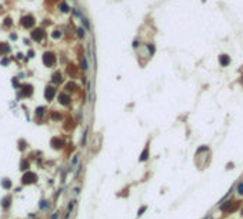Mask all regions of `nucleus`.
<instances>
[{
    "label": "nucleus",
    "mask_w": 243,
    "mask_h": 219,
    "mask_svg": "<svg viewBox=\"0 0 243 219\" xmlns=\"http://www.w3.org/2000/svg\"><path fill=\"white\" fill-rule=\"evenodd\" d=\"M4 25H6V26H10V25H11V20H10V19L7 17V19H6V20H4Z\"/></svg>",
    "instance_id": "obj_29"
},
{
    "label": "nucleus",
    "mask_w": 243,
    "mask_h": 219,
    "mask_svg": "<svg viewBox=\"0 0 243 219\" xmlns=\"http://www.w3.org/2000/svg\"><path fill=\"white\" fill-rule=\"evenodd\" d=\"M77 161H79V155H74V156H73V159H72V165H76Z\"/></svg>",
    "instance_id": "obj_27"
},
{
    "label": "nucleus",
    "mask_w": 243,
    "mask_h": 219,
    "mask_svg": "<svg viewBox=\"0 0 243 219\" xmlns=\"http://www.w3.org/2000/svg\"><path fill=\"white\" fill-rule=\"evenodd\" d=\"M60 36H62V33L59 32V30L53 32V34H52V37H53V39H57V37H60Z\"/></svg>",
    "instance_id": "obj_25"
},
{
    "label": "nucleus",
    "mask_w": 243,
    "mask_h": 219,
    "mask_svg": "<svg viewBox=\"0 0 243 219\" xmlns=\"http://www.w3.org/2000/svg\"><path fill=\"white\" fill-rule=\"evenodd\" d=\"M11 83L15 84L16 88H19V82H17V80H16V79H13V80H11Z\"/></svg>",
    "instance_id": "obj_31"
},
{
    "label": "nucleus",
    "mask_w": 243,
    "mask_h": 219,
    "mask_svg": "<svg viewBox=\"0 0 243 219\" xmlns=\"http://www.w3.org/2000/svg\"><path fill=\"white\" fill-rule=\"evenodd\" d=\"M50 219H59V213H57V212H55V213L52 215V218H50Z\"/></svg>",
    "instance_id": "obj_30"
},
{
    "label": "nucleus",
    "mask_w": 243,
    "mask_h": 219,
    "mask_svg": "<svg viewBox=\"0 0 243 219\" xmlns=\"http://www.w3.org/2000/svg\"><path fill=\"white\" fill-rule=\"evenodd\" d=\"M237 192H239L240 195H243V183H240L239 186H237Z\"/></svg>",
    "instance_id": "obj_28"
},
{
    "label": "nucleus",
    "mask_w": 243,
    "mask_h": 219,
    "mask_svg": "<svg viewBox=\"0 0 243 219\" xmlns=\"http://www.w3.org/2000/svg\"><path fill=\"white\" fill-rule=\"evenodd\" d=\"M50 143H52V146H53L55 149H62L63 148V140L62 139H59V138H53Z\"/></svg>",
    "instance_id": "obj_7"
},
{
    "label": "nucleus",
    "mask_w": 243,
    "mask_h": 219,
    "mask_svg": "<svg viewBox=\"0 0 243 219\" xmlns=\"http://www.w3.org/2000/svg\"><path fill=\"white\" fill-rule=\"evenodd\" d=\"M55 95H56V89L53 88V86H47L46 90H44V98H46L47 100H53Z\"/></svg>",
    "instance_id": "obj_4"
},
{
    "label": "nucleus",
    "mask_w": 243,
    "mask_h": 219,
    "mask_svg": "<svg viewBox=\"0 0 243 219\" xmlns=\"http://www.w3.org/2000/svg\"><path fill=\"white\" fill-rule=\"evenodd\" d=\"M76 89H77V86L73 83V82H69V83L66 84V90H67V92H69V90L73 92V90H76Z\"/></svg>",
    "instance_id": "obj_14"
},
{
    "label": "nucleus",
    "mask_w": 243,
    "mask_h": 219,
    "mask_svg": "<svg viewBox=\"0 0 243 219\" xmlns=\"http://www.w3.org/2000/svg\"><path fill=\"white\" fill-rule=\"evenodd\" d=\"M32 92H33L32 86H30V84H27L26 88H23V96H30V95H32Z\"/></svg>",
    "instance_id": "obj_12"
},
{
    "label": "nucleus",
    "mask_w": 243,
    "mask_h": 219,
    "mask_svg": "<svg viewBox=\"0 0 243 219\" xmlns=\"http://www.w3.org/2000/svg\"><path fill=\"white\" fill-rule=\"evenodd\" d=\"M39 208L42 209V211H46V209H49V202H47V201H40Z\"/></svg>",
    "instance_id": "obj_15"
},
{
    "label": "nucleus",
    "mask_w": 243,
    "mask_h": 219,
    "mask_svg": "<svg viewBox=\"0 0 243 219\" xmlns=\"http://www.w3.org/2000/svg\"><path fill=\"white\" fill-rule=\"evenodd\" d=\"M43 37H44V32H43L42 29H34V30L32 32V39H33V40L40 42Z\"/></svg>",
    "instance_id": "obj_3"
},
{
    "label": "nucleus",
    "mask_w": 243,
    "mask_h": 219,
    "mask_svg": "<svg viewBox=\"0 0 243 219\" xmlns=\"http://www.w3.org/2000/svg\"><path fill=\"white\" fill-rule=\"evenodd\" d=\"M147 157H149V149L146 148V149L143 150V152H142V155H140V161H142V162H145L146 159H147Z\"/></svg>",
    "instance_id": "obj_13"
},
{
    "label": "nucleus",
    "mask_w": 243,
    "mask_h": 219,
    "mask_svg": "<svg viewBox=\"0 0 243 219\" xmlns=\"http://www.w3.org/2000/svg\"><path fill=\"white\" fill-rule=\"evenodd\" d=\"M62 117V115L57 113V112H52V119H55V120H59Z\"/></svg>",
    "instance_id": "obj_21"
},
{
    "label": "nucleus",
    "mask_w": 243,
    "mask_h": 219,
    "mask_svg": "<svg viewBox=\"0 0 243 219\" xmlns=\"http://www.w3.org/2000/svg\"><path fill=\"white\" fill-rule=\"evenodd\" d=\"M74 193H76V195H79V193H80V190H79V188H76V189H74Z\"/></svg>",
    "instance_id": "obj_33"
},
{
    "label": "nucleus",
    "mask_w": 243,
    "mask_h": 219,
    "mask_svg": "<svg viewBox=\"0 0 243 219\" xmlns=\"http://www.w3.org/2000/svg\"><path fill=\"white\" fill-rule=\"evenodd\" d=\"M2 186H3L4 189H10V188H11V182H10V179H7V178L2 179Z\"/></svg>",
    "instance_id": "obj_11"
},
{
    "label": "nucleus",
    "mask_w": 243,
    "mask_h": 219,
    "mask_svg": "<svg viewBox=\"0 0 243 219\" xmlns=\"http://www.w3.org/2000/svg\"><path fill=\"white\" fill-rule=\"evenodd\" d=\"M10 202H11L10 196H4L3 199H2V206H3V209H7L9 206H10Z\"/></svg>",
    "instance_id": "obj_9"
},
{
    "label": "nucleus",
    "mask_w": 243,
    "mask_h": 219,
    "mask_svg": "<svg viewBox=\"0 0 243 219\" xmlns=\"http://www.w3.org/2000/svg\"><path fill=\"white\" fill-rule=\"evenodd\" d=\"M20 169H22L23 172H27V169H29V162L27 161H22V163H20Z\"/></svg>",
    "instance_id": "obj_16"
},
{
    "label": "nucleus",
    "mask_w": 243,
    "mask_h": 219,
    "mask_svg": "<svg viewBox=\"0 0 243 219\" xmlns=\"http://www.w3.org/2000/svg\"><path fill=\"white\" fill-rule=\"evenodd\" d=\"M52 82H53L55 84L60 83V82H62V73H60V72H56L55 75H53V79H52Z\"/></svg>",
    "instance_id": "obj_10"
},
{
    "label": "nucleus",
    "mask_w": 243,
    "mask_h": 219,
    "mask_svg": "<svg viewBox=\"0 0 243 219\" xmlns=\"http://www.w3.org/2000/svg\"><path fill=\"white\" fill-rule=\"evenodd\" d=\"M37 180V175L33 173V172H26L24 175L22 176V183L23 185H30V183H34Z\"/></svg>",
    "instance_id": "obj_1"
},
{
    "label": "nucleus",
    "mask_w": 243,
    "mask_h": 219,
    "mask_svg": "<svg viewBox=\"0 0 243 219\" xmlns=\"http://www.w3.org/2000/svg\"><path fill=\"white\" fill-rule=\"evenodd\" d=\"M60 10H62L63 13H67V11H69V6H67L66 3H62L60 4Z\"/></svg>",
    "instance_id": "obj_20"
},
{
    "label": "nucleus",
    "mask_w": 243,
    "mask_h": 219,
    "mask_svg": "<svg viewBox=\"0 0 243 219\" xmlns=\"http://www.w3.org/2000/svg\"><path fill=\"white\" fill-rule=\"evenodd\" d=\"M219 62H220L222 66H227L229 63H230V57H229L227 55H220V57H219Z\"/></svg>",
    "instance_id": "obj_8"
},
{
    "label": "nucleus",
    "mask_w": 243,
    "mask_h": 219,
    "mask_svg": "<svg viewBox=\"0 0 243 219\" xmlns=\"http://www.w3.org/2000/svg\"><path fill=\"white\" fill-rule=\"evenodd\" d=\"M232 206H233L232 202H226L225 205H222V209H223V211H230V209H232Z\"/></svg>",
    "instance_id": "obj_18"
},
{
    "label": "nucleus",
    "mask_w": 243,
    "mask_h": 219,
    "mask_svg": "<svg viewBox=\"0 0 243 219\" xmlns=\"http://www.w3.org/2000/svg\"><path fill=\"white\" fill-rule=\"evenodd\" d=\"M82 22L84 23V26H86V29H90V25H89V22H87V19L82 17Z\"/></svg>",
    "instance_id": "obj_26"
},
{
    "label": "nucleus",
    "mask_w": 243,
    "mask_h": 219,
    "mask_svg": "<svg viewBox=\"0 0 243 219\" xmlns=\"http://www.w3.org/2000/svg\"><path fill=\"white\" fill-rule=\"evenodd\" d=\"M137 43H139L137 40H134V42H133V47H137Z\"/></svg>",
    "instance_id": "obj_32"
},
{
    "label": "nucleus",
    "mask_w": 243,
    "mask_h": 219,
    "mask_svg": "<svg viewBox=\"0 0 243 219\" xmlns=\"http://www.w3.org/2000/svg\"><path fill=\"white\" fill-rule=\"evenodd\" d=\"M77 36H79V37H82V39H83V37H84V29H82V27H79V29H77Z\"/></svg>",
    "instance_id": "obj_22"
},
{
    "label": "nucleus",
    "mask_w": 243,
    "mask_h": 219,
    "mask_svg": "<svg viewBox=\"0 0 243 219\" xmlns=\"http://www.w3.org/2000/svg\"><path fill=\"white\" fill-rule=\"evenodd\" d=\"M80 63H82V69H83V70H87V67H89V66H87V62H86V57H84V56H82V59H80Z\"/></svg>",
    "instance_id": "obj_17"
},
{
    "label": "nucleus",
    "mask_w": 243,
    "mask_h": 219,
    "mask_svg": "<svg viewBox=\"0 0 243 219\" xmlns=\"http://www.w3.org/2000/svg\"><path fill=\"white\" fill-rule=\"evenodd\" d=\"M43 63L47 67H52V66L56 65V56L52 53V52H46L43 55Z\"/></svg>",
    "instance_id": "obj_2"
},
{
    "label": "nucleus",
    "mask_w": 243,
    "mask_h": 219,
    "mask_svg": "<svg viewBox=\"0 0 243 219\" xmlns=\"http://www.w3.org/2000/svg\"><path fill=\"white\" fill-rule=\"evenodd\" d=\"M146 209H147V206H142V208L139 209L137 215H139V216H142V215H143V213H145V212H146Z\"/></svg>",
    "instance_id": "obj_24"
},
{
    "label": "nucleus",
    "mask_w": 243,
    "mask_h": 219,
    "mask_svg": "<svg viewBox=\"0 0 243 219\" xmlns=\"http://www.w3.org/2000/svg\"><path fill=\"white\" fill-rule=\"evenodd\" d=\"M74 205H76V201H72L69 205H67V211H66V212H69V213H72L73 208H74Z\"/></svg>",
    "instance_id": "obj_19"
},
{
    "label": "nucleus",
    "mask_w": 243,
    "mask_h": 219,
    "mask_svg": "<svg viewBox=\"0 0 243 219\" xmlns=\"http://www.w3.org/2000/svg\"><path fill=\"white\" fill-rule=\"evenodd\" d=\"M59 102H60V105L67 106L70 103V96L67 95V93H60V95H59Z\"/></svg>",
    "instance_id": "obj_5"
},
{
    "label": "nucleus",
    "mask_w": 243,
    "mask_h": 219,
    "mask_svg": "<svg viewBox=\"0 0 243 219\" xmlns=\"http://www.w3.org/2000/svg\"><path fill=\"white\" fill-rule=\"evenodd\" d=\"M22 25L24 26V27H32V26L34 25V20H33L32 16H24V17L22 19Z\"/></svg>",
    "instance_id": "obj_6"
},
{
    "label": "nucleus",
    "mask_w": 243,
    "mask_h": 219,
    "mask_svg": "<svg viewBox=\"0 0 243 219\" xmlns=\"http://www.w3.org/2000/svg\"><path fill=\"white\" fill-rule=\"evenodd\" d=\"M36 113L39 115V116H42V115L44 113V107L43 106H40V107H37V110H36Z\"/></svg>",
    "instance_id": "obj_23"
}]
</instances>
